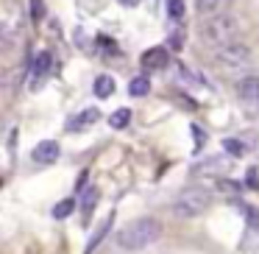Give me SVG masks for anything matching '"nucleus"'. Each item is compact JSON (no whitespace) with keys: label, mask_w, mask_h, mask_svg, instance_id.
I'll return each mask as SVG.
<instances>
[{"label":"nucleus","mask_w":259,"mask_h":254,"mask_svg":"<svg viewBox=\"0 0 259 254\" xmlns=\"http://www.w3.org/2000/svg\"><path fill=\"white\" fill-rule=\"evenodd\" d=\"M198 34H201V40L206 42V45H212L214 51H218V48L234 45V42L240 40L242 23L231 12H218V14H212V17L203 20L201 28H198Z\"/></svg>","instance_id":"1"},{"label":"nucleus","mask_w":259,"mask_h":254,"mask_svg":"<svg viewBox=\"0 0 259 254\" xmlns=\"http://www.w3.org/2000/svg\"><path fill=\"white\" fill-rule=\"evenodd\" d=\"M156 237H159V224L153 218H137L117 232V243L125 251H142V248H148Z\"/></svg>","instance_id":"2"},{"label":"nucleus","mask_w":259,"mask_h":254,"mask_svg":"<svg viewBox=\"0 0 259 254\" xmlns=\"http://www.w3.org/2000/svg\"><path fill=\"white\" fill-rule=\"evenodd\" d=\"M209 204H212V193L206 187H187L179 193V198L173 201V212L179 218H198L201 212H206Z\"/></svg>","instance_id":"3"},{"label":"nucleus","mask_w":259,"mask_h":254,"mask_svg":"<svg viewBox=\"0 0 259 254\" xmlns=\"http://www.w3.org/2000/svg\"><path fill=\"white\" fill-rule=\"evenodd\" d=\"M212 62H214V67L226 70V73H240V70H245L248 64H251V48H245L242 42L218 48Z\"/></svg>","instance_id":"4"},{"label":"nucleus","mask_w":259,"mask_h":254,"mask_svg":"<svg viewBox=\"0 0 259 254\" xmlns=\"http://www.w3.org/2000/svg\"><path fill=\"white\" fill-rule=\"evenodd\" d=\"M31 157H34L36 165H51V162H56V159H59V142H56V140L39 142V146L31 151Z\"/></svg>","instance_id":"5"},{"label":"nucleus","mask_w":259,"mask_h":254,"mask_svg":"<svg viewBox=\"0 0 259 254\" xmlns=\"http://www.w3.org/2000/svg\"><path fill=\"white\" fill-rule=\"evenodd\" d=\"M142 67H148V70L167 67V51H164V48H148V51L142 53Z\"/></svg>","instance_id":"6"},{"label":"nucleus","mask_w":259,"mask_h":254,"mask_svg":"<svg viewBox=\"0 0 259 254\" xmlns=\"http://www.w3.org/2000/svg\"><path fill=\"white\" fill-rule=\"evenodd\" d=\"M51 53L48 51H39L36 53V59H34V67H31V76H34V87H39V81L48 76V70H51Z\"/></svg>","instance_id":"7"},{"label":"nucleus","mask_w":259,"mask_h":254,"mask_svg":"<svg viewBox=\"0 0 259 254\" xmlns=\"http://www.w3.org/2000/svg\"><path fill=\"white\" fill-rule=\"evenodd\" d=\"M237 92H240L242 101H259V79L256 76H245L237 84Z\"/></svg>","instance_id":"8"},{"label":"nucleus","mask_w":259,"mask_h":254,"mask_svg":"<svg viewBox=\"0 0 259 254\" xmlns=\"http://www.w3.org/2000/svg\"><path fill=\"white\" fill-rule=\"evenodd\" d=\"M98 118H101V112H98L95 106H92V109H84V112H81L78 118H73V120H70V123H67V129H70V131H81V129H87V126H92Z\"/></svg>","instance_id":"9"},{"label":"nucleus","mask_w":259,"mask_h":254,"mask_svg":"<svg viewBox=\"0 0 259 254\" xmlns=\"http://www.w3.org/2000/svg\"><path fill=\"white\" fill-rule=\"evenodd\" d=\"M112 224H114V212L109 215V218H106V221H103V224H101V226H98V229H95V235H92V240L87 243L84 254H92V251H95L98 246H101V243H103V237H106V235H109V229H112Z\"/></svg>","instance_id":"10"},{"label":"nucleus","mask_w":259,"mask_h":254,"mask_svg":"<svg viewBox=\"0 0 259 254\" xmlns=\"http://www.w3.org/2000/svg\"><path fill=\"white\" fill-rule=\"evenodd\" d=\"M151 92V81H148V76H137V79H131L128 84V95L131 98H142Z\"/></svg>","instance_id":"11"},{"label":"nucleus","mask_w":259,"mask_h":254,"mask_svg":"<svg viewBox=\"0 0 259 254\" xmlns=\"http://www.w3.org/2000/svg\"><path fill=\"white\" fill-rule=\"evenodd\" d=\"M92 90H95L98 98H109L114 92V79L112 76H98L95 84H92Z\"/></svg>","instance_id":"12"},{"label":"nucleus","mask_w":259,"mask_h":254,"mask_svg":"<svg viewBox=\"0 0 259 254\" xmlns=\"http://www.w3.org/2000/svg\"><path fill=\"white\" fill-rule=\"evenodd\" d=\"M109 123H112V129H125V126L131 123V109H117V112H112V118H109Z\"/></svg>","instance_id":"13"},{"label":"nucleus","mask_w":259,"mask_h":254,"mask_svg":"<svg viewBox=\"0 0 259 254\" xmlns=\"http://www.w3.org/2000/svg\"><path fill=\"white\" fill-rule=\"evenodd\" d=\"M73 209H75V201L73 198H64V201H59L56 207H53V218H67V215H73Z\"/></svg>","instance_id":"14"},{"label":"nucleus","mask_w":259,"mask_h":254,"mask_svg":"<svg viewBox=\"0 0 259 254\" xmlns=\"http://www.w3.org/2000/svg\"><path fill=\"white\" fill-rule=\"evenodd\" d=\"M223 3H226V0H195L198 12H203V14H214Z\"/></svg>","instance_id":"15"},{"label":"nucleus","mask_w":259,"mask_h":254,"mask_svg":"<svg viewBox=\"0 0 259 254\" xmlns=\"http://www.w3.org/2000/svg\"><path fill=\"white\" fill-rule=\"evenodd\" d=\"M167 17L170 20L184 17V0H167Z\"/></svg>","instance_id":"16"},{"label":"nucleus","mask_w":259,"mask_h":254,"mask_svg":"<svg viewBox=\"0 0 259 254\" xmlns=\"http://www.w3.org/2000/svg\"><path fill=\"white\" fill-rule=\"evenodd\" d=\"M223 148L231 154V157H242V154H245V146H242L240 140H234V137H229V140H223Z\"/></svg>","instance_id":"17"},{"label":"nucleus","mask_w":259,"mask_h":254,"mask_svg":"<svg viewBox=\"0 0 259 254\" xmlns=\"http://www.w3.org/2000/svg\"><path fill=\"white\" fill-rule=\"evenodd\" d=\"M98 196H101V193L95 190V187H90V190L84 193V212L90 215L92 209H95V204H98Z\"/></svg>","instance_id":"18"},{"label":"nucleus","mask_w":259,"mask_h":254,"mask_svg":"<svg viewBox=\"0 0 259 254\" xmlns=\"http://www.w3.org/2000/svg\"><path fill=\"white\" fill-rule=\"evenodd\" d=\"M190 129H192V137H195V151H201V148L206 146V131H203L198 123H192Z\"/></svg>","instance_id":"19"},{"label":"nucleus","mask_w":259,"mask_h":254,"mask_svg":"<svg viewBox=\"0 0 259 254\" xmlns=\"http://www.w3.org/2000/svg\"><path fill=\"white\" fill-rule=\"evenodd\" d=\"M42 17H45V3H42V0H31V20L39 23Z\"/></svg>","instance_id":"20"},{"label":"nucleus","mask_w":259,"mask_h":254,"mask_svg":"<svg viewBox=\"0 0 259 254\" xmlns=\"http://www.w3.org/2000/svg\"><path fill=\"white\" fill-rule=\"evenodd\" d=\"M242 215H245V218H248V224H251L253 229L259 232V212H256V209H253V207H242Z\"/></svg>","instance_id":"21"},{"label":"nucleus","mask_w":259,"mask_h":254,"mask_svg":"<svg viewBox=\"0 0 259 254\" xmlns=\"http://www.w3.org/2000/svg\"><path fill=\"white\" fill-rule=\"evenodd\" d=\"M181 45H184V37H181V34L170 37V48H181Z\"/></svg>","instance_id":"22"},{"label":"nucleus","mask_w":259,"mask_h":254,"mask_svg":"<svg viewBox=\"0 0 259 254\" xmlns=\"http://www.w3.org/2000/svg\"><path fill=\"white\" fill-rule=\"evenodd\" d=\"M248 185H251V190H256V173H253V170L248 173Z\"/></svg>","instance_id":"23"},{"label":"nucleus","mask_w":259,"mask_h":254,"mask_svg":"<svg viewBox=\"0 0 259 254\" xmlns=\"http://www.w3.org/2000/svg\"><path fill=\"white\" fill-rule=\"evenodd\" d=\"M120 3H123V6H137L140 0H120Z\"/></svg>","instance_id":"24"}]
</instances>
